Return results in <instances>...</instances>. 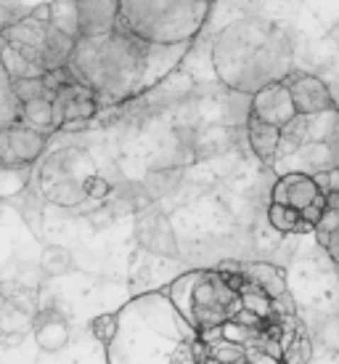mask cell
Here are the masks:
<instances>
[{"mask_svg": "<svg viewBox=\"0 0 339 364\" xmlns=\"http://www.w3.org/2000/svg\"><path fill=\"white\" fill-rule=\"evenodd\" d=\"M106 354L109 364H199L201 338L170 295L154 290L117 311Z\"/></svg>", "mask_w": 339, "mask_h": 364, "instance_id": "cell-2", "label": "cell"}, {"mask_svg": "<svg viewBox=\"0 0 339 364\" xmlns=\"http://www.w3.org/2000/svg\"><path fill=\"white\" fill-rule=\"evenodd\" d=\"M313 178H316L318 189L326 194V197H331V194H339V168H331V171L316 173Z\"/></svg>", "mask_w": 339, "mask_h": 364, "instance_id": "cell-27", "label": "cell"}, {"mask_svg": "<svg viewBox=\"0 0 339 364\" xmlns=\"http://www.w3.org/2000/svg\"><path fill=\"white\" fill-rule=\"evenodd\" d=\"M279 176L284 173H323L339 168V109L331 107L316 114H297L281 128L279 154L273 160Z\"/></svg>", "mask_w": 339, "mask_h": 364, "instance_id": "cell-5", "label": "cell"}, {"mask_svg": "<svg viewBox=\"0 0 339 364\" xmlns=\"http://www.w3.org/2000/svg\"><path fill=\"white\" fill-rule=\"evenodd\" d=\"M337 229H339V208L329 203V208H326L323 215H321V221L316 223V237H318V242L326 245V240H329Z\"/></svg>", "mask_w": 339, "mask_h": 364, "instance_id": "cell-26", "label": "cell"}, {"mask_svg": "<svg viewBox=\"0 0 339 364\" xmlns=\"http://www.w3.org/2000/svg\"><path fill=\"white\" fill-rule=\"evenodd\" d=\"M56 112H59L61 128H72L74 122H88L99 114V99L96 93L88 91L85 85H80L77 80L64 82L56 96H53Z\"/></svg>", "mask_w": 339, "mask_h": 364, "instance_id": "cell-12", "label": "cell"}, {"mask_svg": "<svg viewBox=\"0 0 339 364\" xmlns=\"http://www.w3.org/2000/svg\"><path fill=\"white\" fill-rule=\"evenodd\" d=\"M329 203H331V205H337V208H339V194H331Z\"/></svg>", "mask_w": 339, "mask_h": 364, "instance_id": "cell-31", "label": "cell"}, {"mask_svg": "<svg viewBox=\"0 0 339 364\" xmlns=\"http://www.w3.org/2000/svg\"><path fill=\"white\" fill-rule=\"evenodd\" d=\"M120 24L151 46H186L196 38L212 0H117Z\"/></svg>", "mask_w": 339, "mask_h": 364, "instance_id": "cell-6", "label": "cell"}, {"mask_svg": "<svg viewBox=\"0 0 339 364\" xmlns=\"http://www.w3.org/2000/svg\"><path fill=\"white\" fill-rule=\"evenodd\" d=\"M48 21L67 38H80V9L77 0H48Z\"/></svg>", "mask_w": 339, "mask_h": 364, "instance_id": "cell-20", "label": "cell"}, {"mask_svg": "<svg viewBox=\"0 0 339 364\" xmlns=\"http://www.w3.org/2000/svg\"><path fill=\"white\" fill-rule=\"evenodd\" d=\"M77 9H80V38L111 32L120 27L117 0H77Z\"/></svg>", "mask_w": 339, "mask_h": 364, "instance_id": "cell-15", "label": "cell"}, {"mask_svg": "<svg viewBox=\"0 0 339 364\" xmlns=\"http://www.w3.org/2000/svg\"><path fill=\"white\" fill-rule=\"evenodd\" d=\"M165 293L199 333L230 322L241 311V277L226 269L180 274Z\"/></svg>", "mask_w": 339, "mask_h": 364, "instance_id": "cell-4", "label": "cell"}, {"mask_svg": "<svg viewBox=\"0 0 339 364\" xmlns=\"http://www.w3.org/2000/svg\"><path fill=\"white\" fill-rule=\"evenodd\" d=\"M19 122L27 125V128H35V131H56L61 128L59 122V112H56V104L50 96H38V99H30V102L21 104V114Z\"/></svg>", "mask_w": 339, "mask_h": 364, "instance_id": "cell-17", "label": "cell"}, {"mask_svg": "<svg viewBox=\"0 0 339 364\" xmlns=\"http://www.w3.org/2000/svg\"><path fill=\"white\" fill-rule=\"evenodd\" d=\"M323 247H326V253H329L331 261H334L339 266V229L334 234H331L329 240H326V245H323Z\"/></svg>", "mask_w": 339, "mask_h": 364, "instance_id": "cell-30", "label": "cell"}, {"mask_svg": "<svg viewBox=\"0 0 339 364\" xmlns=\"http://www.w3.org/2000/svg\"><path fill=\"white\" fill-rule=\"evenodd\" d=\"M265 218H268V226L273 232L279 234H305V232H316L297 208H289V205H281V203H270L268 210H265Z\"/></svg>", "mask_w": 339, "mask_h": 364, "instance_id": "cell-19", "label": "cell"}, {"mask_svg": "<svg viewBox=\"0 0 339 364\" xmlns=\"http://www.w3.org/2000/svg\"><path fill=\"white\" fill-rule=\"evenodd\" d=\"M321 189L316 178L310 173H284L276 178L273 189H270V203H281L297 208L299 213L305 210L308 205H313L321 197Z\"/></svg>", "mask_w": 339, "mask_h": 364, "instance_id": "cell-14", "label": "cell"}, {"mask_svg": "<svg viewBox=\"0 0 339 364\" xmlns=\"http://www.w3.org/2000/svg\"><path fill=\"white\" fill-rule=\"evenodd\" d=\"M252 114L260 117L262 122L287 128L297 117V107H294L289 85L284 80L270 82L265 88H260L257 93H252Z\"/></svg>", "mask_w": 339, "mask_h": 364, "instance_id": "cell-11", "label": "cell"}, {"mask_svg": "<svg viewBox=\"0 0 339 364\" xmlns=\"http://www.w3.org/2000/svg\"><path fill=\"white\" fill-rule=\"evenodd\" d=\"M0 59H3V64H6V70H9V75L13 77V80H24V77H43V75H45L38 64H32L24 53L16 51L13 46H9L3 38H0Z\"/></svg>", "mask_w": 339, "mask_h": 364, "instance_id": "cell-23", "label": "cell"}, {"mask_svg": "<svg viewBox=\"0 0 339 364\" xmlns=\"http://www.w3.org/2000/svg\"><path fill=\"white\" fill-rule=\"evenodd\" d=\"M35 341L45 351H61L64 346L70 343V327H67V322L61 319L59 314L48 311L35 324Z\"/></svg>", "mask_w": 339, "mask_h": 364, "instance_id": "cell-18", "label": "cell"}, {"mask_svg": "<svg viewBox=\"0 0 339 364\" xmlns=\"http://www.w3.org/2000/svg\"><path fill=\"white\" fill-rule=\"evenodd\" d=\"M82 186H85V192H88L90 200H104L106 194H111L109 181H104V178H101V176H96V173H90L88 178L82 181Z\"/></svg>", "mask_w": 339, "mask_h": 364, "instance_id": "cell-28", "label": "cell"}, {"mask_svg": "<svg viewBox=\"0 0 339 364\" xmlns=\"http://www.w3.org/2000/svg\"><path fill=\"white\" fill-rule=\"evenodd\" d=\"M45 274H67L72 269V255L67 247H45L40 258Z\"/></svg>", "mask_w": 339, "mask_h": 364, "instance_id": "cell-24", "label": "cell"}, {"mask_svg": "<svg viewBox=\"0 0 339 364\" xmlns=\"http://www.w3.org/2000/svg\"><path fill=\"white\" fill-rule=\"evenodd\" d=\"M291 38L265 19H236L212 43V67L228 91L257 93L270 82L287 80L291 70Z\"/></svg>", "mask_w": 339, "mask_h": 364, "instance_id": "cell-3", "label": "cell"}, {"mask_svg": "<svg viewBox=\"0 0 339 364\" xmlns=\"http://www.w3.org/2000/svg\"><path fill=\"white\" fill-rule=\"evenodd\" d=\"M0 38L24 53L32 64H38L43 72L64 70L74 48V38H67L48 19H40L35 14L21 16L6 30H0Z\"/></svg>", "mask_w": 339, "mask_h": 364, "instance_id": "cell-7", "label": "cell"}, {"mask_svg": "<svg viewBox=\"0 0 339 364\" xmlns=\"http://www.w3.org/2000/svg\"><path fill=\"white\" fill-rule=\"evenodd\" d=\"M13 91L19 96V102H30V99H38V96H56L53 91H48V85L43 77H24V80H13Z\"/></svg>", "mask_w": 339, "mask_h": 364, "instance_id": "cell-25", "label": "cell"}, {"mask_svg": "<svg viewBox=\"0 0 339 364\" xmlns=\"http://www.w3.org/2000/svg\"><path fill=\"white\" fill-rule=\"evenodd\" d=\"M45 144H48L45 133L27 128L21 122L0 128V162H6V165H32L45 152Z\"/></svg>", "mask_w": 339, "mask_h": 364, "instance_id": "cell-8", "label": "cell"}, {"mask_svg": "<svg viewBox=\"0 0 339 364\" xmlns=\"http://www.w3.org/2000/svg\"><path fill=\"white\" fill-rule=\"evenodd\" d=\"M287 85L291 91V99H294V107H297V114H316V112H326L334 104V93H331V85L316 77V75H308V72H289L287 75Z\"/></svg>", "mask_w": 339, "mask_h": 364, "instance_id": "cell-13", "label": "cell"}, {"mask_svg": "<svg viewBox=\"0 0 339 364\" xmlns=\"http://www.w3.org/2000/svg\"><path fill=\"white\" fill-rule=\"evenodd\" d=\"M32 181V165L0 162V200H16Z\"/></svg>", "mask_w": 339, "mask_h": 364, "instance_id": "cell-22", "label": "cell"}, {"mask_svg": "<svg viewBox=\"0 0 339 364\" xmlns=\"http://www.w3.org/2000/svg\"><path fill=\"white\" fill-rule=\"evenodd\" d=\"M135 237L138 245L151 255H160V258H175L178 255V237L170 218L157 208H149L138 215L135 223Z\"/></svg>", "mask_w": 339, "mask_h": 364, "instance_id": "cell-9", "label": "cell"}, {"mask_svg": "<svg viewBox=\"0 0 339 364\" xmlns=\"http://www.w3.org/2000/svg\"><path fill=\"white\" fill-rule=\"evenodd\" d=\"M175 53H183V46H151L120 24L111 32L77 38L67 70L96 93L99 104L111 107L149 91L175 67V59H170Z\"/></svg>", "mask_w": 339, "mask_h": 364, "instance_id": "cell-1", "label": "cell"}, {"mask_svg": "<svg viewBox=\"0 0 339 364\" xmlns=\"http://www.w3.org/2000/svg\"><path fill=\"white\" fill-rule=\"evenodd\" d=\"M21 114V102L13 91V77L9 75L6 64L0 59V128L16 125Z\"/></svg>", "mask_w": 339, "mask_h": 364, "instance_id": "cell-21", "label": "cell"}, {"mask_svg": "<svg viewBox=\"0 0 339 364\" xmlns=\"http://www.w3.org/2000/svg\"><path fill=\"white\" fill-rule=\"evenodd\" d=\"M220 269L233 272L241 277V282L257 287L262 293L273 298L276 304H289V290H287V277L279 266L268 261H247V263H223Z\"/></svg>", "mask_w": 339, "mask_h": 364, "instance_id": "cell-10", "label": "cell"}, {"mask_svg": "<svg viewBox=\"0 0 339 364\" xmlns=\"http://www.w3.org/2000/svg\"><path fill=\"white\" fill-rule=\"evenodd\" d=\"M114 330H117V314H106V316H99V319L93 322V333L99 335L104 343H109Z\"/></svg>", "mask_w": 339, "mask_h": 364, "instance_id": "cell-29", "label": "cell"}, {"mask_svg": "<svg viewBox=\"0 0 339 364\" xmlns=\"http://www.w3.org/2000/svg\"><path fill=\"white\" fill-rule=\"evenodd\" d=\"M244 131H247V141H250L252 152L257 154V160H262L265 165H273L276 154H279V144H281L279 125L262 122L260 117L250 114V120H247V125H244Z\"/></svg>", "mask_w": 339, "mask_h": 364, "instance_id": "cell-16", "label": "cell"}]
</instances>
